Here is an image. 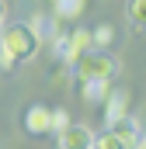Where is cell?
Segmentation results:
<instances>
[{
    "label": "cell",
    "instance_id": "obj_1",
    "mask_svg": "<svg viewBox=\"0 0 146 149\" xmlns=\"http://www.w3.org/2000/svg\"><path fill=\"white\" fill-rule=\"evenodd\" d=\"M118 59L115 56H108V52H84L77 63H73L70 70H73V76H77V83L80 80H115V73H118Z\"/></svg>",
    "mask_w": 146,
    "mask_h": 149
},
{
    "label": "cell",
    "instance_id": "obj_2",
    "mask_svg": "<svg viewBox=\"0 0 146 149\" xmlns=\"http://www.w3.org/2000/svg\"><path fill=\"white\" fill-rule=\"evenodd\" d=\"M0 45H7V52L18 59V63H25V59H32L38 52V42L35 38V31L28 28V24H11L7 31H0Z\"/></svg>",
    "mask_w": 146,
    "mask_h": 149
},
{
    "label": "cell",
    "instance_id": "obj_3",
    "mask_svg": "<svg viewBox=\"0 0 146 149\" xmlns=\"http://www.w3.org/2000/svg\"><path fill=\"white\" fill-rule=\"evenodd\" d=\"M56 59L63 63V66H73L84 52H91L94 49V42H91V31L87 28H77V31H70V35H59L56 31Z\"/></svg>",
    "mask_w": 146,
    "mask_h": 149
},
{
    "label": "cell",
    "instance_id": "obj_4",
    "mask_svg": "<svg viewBox=\"0 0 146 149\" xmlns=\"http://www.w3.org/2000/svg\"><path fill=\"white\" fill-rule=\"evenodd\" d=\"M56 142H59V149H91L94 146V132L87 125H80V121H70L66 128L56 132Z\"/></svg>",
    "mask_w": 146,
    "mask_h": 149
},
{
    "label": "cell",
    "instance_id": "obj_5",
    "mask_svg": "<svg viewBox=\"0 0 146 149\" xmlns=\"http://www.w3.org/2000/svg\"><path fill=\"white\" fill-rule=\"evenodd\" d=\"M129 104H132L129 90H125V87H111L108 97L101 101V108H105V121H108V125H115L118 118H125V114H129Z\"/></svg>",
    "mask_w": 146,
    "mask_h": 149
},
{
    "label": "cell",
    "instance_id": "obj_6",
    "mask_svg": "<svg viewBox=\"0 0 146 149\" xmlns=\"http://www.w3.org/2000/svg\"><path fill=\"white\" fill-rule=\"evenodd\" d=\"M25 132L28 135H49V108L45 104H28L25 108Z\"/></svg>",
    "mask_w": 146,
    "mask_h": 149
},
{
    "label": "cell",
    "instance_id": "obj_7",
    "mask_svg": "<svg viewBox=\"0 0 146 149\" xmlns=\"http://www.w3.org/2000/svg\"><path fill=\"white\" fill-rule=\"evenodd\" d=\"M77 87H80V97L87 104H101L108 97V90H111V80H80Z\"/></svg>",
    "mask_w": 146,
    "mask_h": 149
},
{
    "label": "cell",
    "instance_id": "obj_8",
    "mask_svg": "<svg viewBox=\"0 0 146 149\" xmlns=\"http://www.w3.org/2000/svg\"><path fill=\"white\" fill-rule=\"evenodd\" d=\"M87 10V0H52V17L56 21H77Z\"/></svg>",
    "mask_w": 146,
    "mask_h": 149
},
{
    "label": "cell",
    "instance_id": "obj_9",
    "mask_svg": "<svg viewBox=\"0 0 146 149\" xmlns=\"http://www.w3.org/2000/svg\"><path fill=\"white\" fill-rule=\"evenodd\" d=\"M28 28L35 31L38 42H45V38L56 35V17H32V21H28Z\"/></svg>",
    "mask_w": 146,
    "mask_h": 149
},
{
    "label": "cell",
    "instance_id": "obj_10",
    "mask_svg": "<svg viewBox=\"0 0 146 149\" xmlns=\"http://www.w3.org/2000/svg\"><path fill=\"white\" fill-rule=\"evenodd\" d=\"M129 21H132L139 31L146 28V0H132V3H129Z\"/></svg>",
    "mask_w": 146,
    "mask_h": 149
},
{
    "label": "cell",
    "instance_id": "obj_11",
    "mask_svg": "<svg viewBox=\"0 0 146 149\" xmlns=\"http://www.w3.org/2000/svg\"><path fill=\"white\" fill-rule=\"evenodd\" d=\"M91 42H94V45H101V49L111 45V42H115V28H111V24H98V28L91 31Z\"/></svg>",
    "mask_w": 146,
    "mask_h": 149
},
{
    "label": "cell",
    "instance_id": "obj_12",
    "mask_svg": "<svg viewBox=\"0 0 146 149\" xmlns=\"http://www.w3.org/2000/svg\"><path fill=\"white\" fill-rule=\"evenodd\" d=\"M66 125H70L66 108H49V132H59V128H66Z\"/></svg>",
    "mask_w": 146,
    "mask_h": 149
},
{
    "label": "cell",
    "instance_id": "obj_13",
    "mask_svg": "<svg viewBox=\"0 0 146 149\" xmlns=\"http://www.w3.org/2000/svg\"><path fill=\"white\" fill-rule=\"evenodd\" d=\"M14 66H18V59L7 52V45H0V70H4V73H11Z\"/></svg>",
    "mask_w": 146,
    "mask_h": 149
},
{
    "label": "cell",
    "instance_id": "obj_14",
    "mask_svg": "<svg viewBox=\"0 0 146 149\" xmlns=\"http://www.w3.org/2000/svg\"><path fill=\"white\" fill-rule=\"evenodd\" d=\"M4 10H7V7H4V0H0V21H4Z\"/></svg>",
    "mask_w": 146,
    "mask_h": 149
},
{
    "label": "cell",
    "instance_id": "obj_15",
    "mask_svg": "<svg viewBox=\"0 0 146 149\" xmlns=\"http://www.w3.org/2000/svg\"><path fill=\"white\" fill-rule=\"evenodd\" d=\"M49 3H52V0H49Z\"/></svg>",
    "mask_w": 146,
    "mask_h": 149
}]
</instances>
